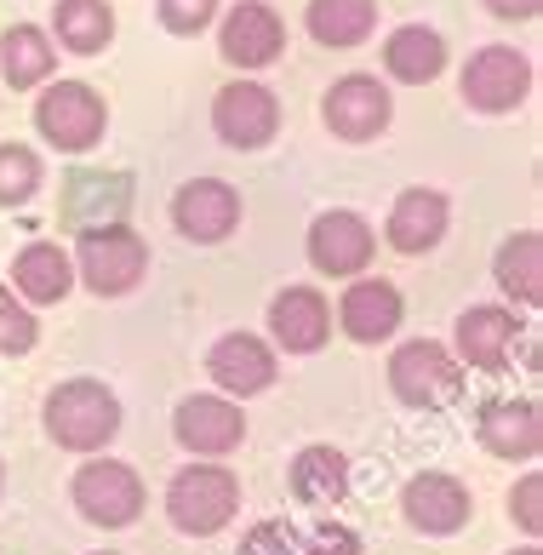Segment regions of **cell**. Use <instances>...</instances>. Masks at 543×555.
Returning a JSON list of instances; mask_svg holds the SVG:
<instances>
[{
    "mask_svg": "<svg viewBox=\"0 0 543 555\" xmlns=\"http://www.w3.org/2000/svg\"><path fill=\"white\" fill-rule=\"evenodd\" d=\"M40 418H47V436L64 452H103L120 436V424H127L120 396L103 378H64V384H52Z\"/></svg>",
    "mask_w": 543,
    "mask_h": 555,
    "instance_id": "6da1fadb",
    "label": "cell"
},
{
    "mask_svg": "<svg viewBox=\"0 0 543 555\" xmlns=\"http://www.w3.org/2000/svg\"><path fill=\"white\" fill-rule=\"evenodd\" d=\"M75 281L98 298H127L150 275V241H143L132 223H87L75 241Z\"/></svg>",
    "mask_w": 543,
    "mask_h": 555,
    "instance_id": "7a4b0ae2",
    "label": "cell"
},
{
    "mask_svg": "<svg viewBox=\"0 0 543 555\" xmlns=\"http://www.w3.org/2000/svg\"><path fill=\"white\" fill-rule=\"evenodd\" d=\"M241 516V476L229 464H183L166 481V521L183 539H218Z\"/></svg>",
    "mask_w": 543,
    "mask_h": 555,
    "instance_id": "3957f363",
    "label": "cell"
},
{
    "mask_svg": "<svg viewBox=\"0 0 543 555\" xmlns=\"http://www.w3.org/2000/svg\"><path fill=\"white\" fill-rule=\"evenodd\" d=\"M35 132L40 143H52L64 155H87L109 132V104L87 80H47L35 98Z\"/></svg>",
    "mask_w": 543,
    "mask_h": 555,
    "instance_id": "277c9868",
    "label": "cell"
},
{
    "mask_svg": "<svg viewBox=\"0 0 543 555\" xmlns=\"http://www.w3.org/2000/svg\"><path fill=\"white\" fill-rule=\"evenodd\" d=\"M389 389L412 413H441V406H452L464 396V366H457V356L447 344L412 338L389 356Z\"/></svg>",
    "mask_w": 543,
    "mask_h": 555,
    "instance_id": "5b68a950",
    "label": "cell"
},
{
    "mask_svg": "<svg viewBox=\"0 0 543 555\" xmlns=\"http://www.w3.org/2000/svg\"><path fill=\"white\" fill-rule=\"evenodd\" d=\"M143 499H150V492H143V476L120 459H92V464H80L75 481H69V504L103 532L132 527L143 516Z\"/></svg>",
    "mask_w": 543,
    "mask_h": 555,
    "instance_id": "8992f818",
    "label": "cell"
},
{
    "mask_svg": "<svg viewBox=\"0 0 543 555\" xmlns=\"http://www.w3.org/2000/svg\"><path fill=\"white\" fill-rule=\"evenodd\" d=\"M457 92H464V104L475 115H509L532 92V57L520 47H480L469 52L464 75H457Z\"/></svg>",
    "mask_w": 543,
    "mask_h": 555,
    "instance_id": "52a82bcc",
    "label": "cell"
},
{
    "mask_svg": "<svg viewBox=\"0 0 543 555\" xmlns=\"http://www.w3.org/2000/svg\"><path fill=\"white\" fill-rule=\"evenodd\" d=\"M321 120L338 143H372L389 132L395 98L378 75H338L321 98Z\"/></svg>",
    "mask_w": 543,
    "mask_h": 555,
    "instance_id": "ba28073f",
    "label": "cell"
},
{
    "mask_svg": "<svg viewBox=\"0 0 543 555\" xmlns=\"http://www.w3.org/2000/svg\"><path fill=\"white\" fill-rule=\"evenodd\" d=\"M212 132L229 150H263L281 132V98L263 80H229L212 98Z\"/></svg>",
    "mask_w": 543,
    "mask_h": 555,
    "instance_id": "9c48e42d",
    "label": "cell"
},
{
    "mask_svg": "<svg viewBox=\"0 0 543 555\" xmlns=\"http://www.w3.org/2000/svg\"><path fill=\"white\" fill-rule=\"evenodd\" d=\"M206 373H212L218 396L253 401V396H263V389H275L281 356H275V344L258 338V333H223L212 349H206Z\"/></svg>",
    "mask_w": 543,
    "mask_h": 555,
    "instance_id": "30bf717a",
    "label": "cell"
},
{
    "mask_svg": "<svg viewBox=\"0 0 543 555\" xmlns=\"http://www.w3.org/2000/svg\"><path fill=\"white\" fill-rule=\"evenodd\" d=\"M172 436L190 459H229L246 441V413L229 396H183L172 406Z\"/></svg>",
    "mask_w": 543,
    "mask_h": 555,
    "instance_id": "8fae6325",
    "label": "cell"
},
{
    "mask_svg": "<svg viewBox=\"0 0 543 555\" xmlns=\"http://www.w3.org/2000/svg\"><path fill=\"white\" fill-rule=\"evenodd\" d=\"M401 516L412 532H424V539H452V532H464L469 516H475V492L447 476V469H424V476H412L401 487Z\"/></svg>",
    "mask_w": 543,
    "mask_h": 555,
    "instance_id": "7c38bea8",
    "label": "cell"
},
{
    "mask_svg": "<svg viewBox=\"0 0 543 555\" xmlns=\"http://www.w3.org/2000/svg\"><path fill=\"white\" fill-rule=\"evenodd\" d=\"M372 253H378V235H372V223L361 212L332 207V212H315V223H309V263L332 281L366 275Z\"/></svg>",
    "mask_w": 543,
    "mask_h": 555,
    "instance_id": "4fadbf2b",
    "label": "cell"
},
{
    "mask_svg": "<svg viewBox=\"0 0 543 555\" xmlns=\"http://www.w3.org/2000/svg\"><path fill=\"white\" fill-rule=\"evenodd\" d=\"M241 212H246V201H241L235 183H223V178H190L172 195V223H178V235L195 241V246L229 241L241 230Z\"/></svg>",
    "mask_w": 543,
    "mask_h": 555,
    "instance_id": "5bb4252c",
    "label": "cell"
},
{
    "mask_svg": "<svg viewBox=\"0 0 543 555\" xmlns=\"http://www.w3.org/2000/svg\"><path fill=\"white\" fill-rule=\"evenodd\" d=\"M332 338V304L321 286H281L269 298V344L286 356H321Z\"/></svg>",
    "mask_w": 543,
    "mask_h": 555,
    "instance_id": "9a60e30c",
    "label": "cell"
},
{
    "mask_svg": "<svg viewBox=\"0 0 543 555\" xmlns=\"http://www.w3.org/2000/svg\"><path fill=\"white\" fill-rule=\"evenodd\" d=\"M520 338V321L509 304H469L464 315L452 321V356L457 366H475V373H504L509 349Z\"/></svg>",
    "mask_w": 543,
    "mask_h": 555,
    "instance_id": "2e32d148",
    "label": "cell"
},
{
    "mask_svg": "<svg viewBox=\"0 0 543 555\" xmlns=\"http://www.w3.org/2000/svg\"><path fill=\"white\" fill-rule=\"evenodd\" d=\"M218 52H223V64H235V69H269L286 52L281 12L263 7V0H241V7H229L223 24H218Z\"/></svg>",
    "mask_w": 543,
    "mask_h": 555,
    "instance_id": "e0dca14e",
    "label": "cell"
},
{
    "mask_svg": "<svg viewBox=\"0 0 543 555\" xmlns=\"http://www.w3.org/2000/svg\"><path fill=\"white\" fill-rule=\"evenodd\" d=\"M475 441L504 464H532L538 447H543V413L532 396H497L480 406L475 418Z\"/></svg>",
    "mask_w": 543,
    "mask_h": 555,
    "instance_id": "ac0fdd59",
    "label": "cell"
},
{
    "mask_svg": "<svg viewBox=\"0 0 543 555\" xmlns=\"http://www.w3.org/2000/svg\"><path fill=\"white\" fill-rule=\"evenodd\" d=\"M447 223H452V201L429 183H412V190L395 195V207L384 218V241L406 258H424L447 241Z\"/></svg>",
    "mask_w": 543,
    "mask_h": 555,
    "instance_id": "d6986e66",
    "label": "cell"
},
{
    "mask_svg": "<svg viewBox=\"0 0 543 555\" xmlns=\"http://www.w3.org/2000/svg\"><path fill=\"white\" fill-rule=\"evenodd\" d=\"M401 315H406V298H401V286L384 281V275H354L344 286V298H338V326H344V338H354V344L395 338Z\"/></svg>",
    "mask_w": 543,
    "mask_h": 555,
    "instance_id": "ffe728a7",
    "label": "cell"
},
{
    "mask_svg": "<svg viewBox=\"0 0 543 555\" xmlns=\"http://www.w3.org/2000/svg\"><path fill=\"white\" fill-rule=\"evenodd\" d=\"M286 487H292V499L309 504V509H332V504H344L349 499V459L332 441H309L292 452V464H286Z\"/></svg>",
    "mask_w": 543,
    "mask_h": 555,
    "instance_id": "44dd1931",
    "label": "cell"
},
{
    "mask_svg": "<svg viewBox=\"0 0 543 555\" xmlns=\"http://www.w3.org/2000/svg\"><path fill=\"white\" fill-rule=\"evenodd\" d=\"M12 293L29 304V310H47V304H64L75 293V263L57 241H29L24 253L12 258Z\"/></svg>",
    "mask_w": 543,
    "mask_h": 555,
    "instance_id": "7402d4cb",
    "label": "cell"
},
{
    "mask_svg": "<svg viewBox=\"0 0 543 555\" xmlns=\"http://www.w3.org/2000/svg\"><path fill=\"white\" fill-rule=\"evenodd\" d=\"M384 75L401 80V87H429V80L447 75V40L429 24H401L384 40Z\"/></svg>",
    "mask_w": 543,
    "mask_h": 555,
    "instance_id": "603a6c76",
    "label": "cell"
},
{
    "mask_svg": "<svg viewBox=\"0 0 543 555\" xmlns=\"http://www.w3.org/2000/svg\"><path fill=\"white\" fill-rule=\"evenodd\" d=\"M492 281L504 286V298L520 310L543 304V235L538 230H515L504 235V246L492 253Z\"/></svg>",
    "mask_w": 543,
    "mask_h": 555,
    "instance_id": "cb8c5ba5",
    "label": "cell"
},
{
    "mask_svg": "<svg viewBox=\"0 0 543 555\" xmlns=\"http://www.w3.org/2000/svg\"><path fill=\"white\" fill-rule=\"evenodd\" d=\"M57 69V47L40 24H12L0 35V80L12 92H29V87H47Z\"/></svg>",
    "mask_w": 543,
    "mask_h": 555,
    "instance_id": "d4e9b609",
    "label": "cell"
},
{
    "mask_svg": "<svg viewBox=\"0 0 543 555\" xmlns=\"http://www.w3.org/2000/svg\"><path fill=\"white\" fill-rule=\"evenodd\" d=\"M115 40V7L109 0H57L52 7V47L75 57H98Z\"/></svg>",
    "mask_w": 543,
    "mask_h": 555,
    "instance_id": "484cf974",
    "label": "cell"
},
{
    "mask_svg": "<svg viewBox=\"0 0 543 555\" xmlns=\"http://www.w3.org/2000/svg\"><path fill=\"white\" fill-rule=\"evenodd\" d=\"M309 35L332 52H349V47H366L372 29H378V0H309L303 12Z\"/></svg>",
    "mask_w": 543,
    "mask_h": 555,
    "instance_id": "4316f807",
    "label": "cell"
},
{
    "mask_svg": "<svg viewBox=\"0 0 543 555\" xmlns=\"http://www.w3.org/2000/svg\"><path fill=\"white\" fill-rule=\"evenodd\" d=\"M40 178H47V167L29 143H0V207H29Z\"/></svg>",
    "mask_w": 543,
    "mask_h": 555,
    "instance_id": "83f0119b",
    "label": "cell"
},
{
    "mask_svg": "<svg viewBox=\"0 0 543 555\" xmlns=\"http://www.w3.org/2000/svg\"><path fill=\"white\" fill-rule=\"evenodd\" d=\"M40 344V321L12 286H0V356H29Z\"/></svg>",
    "mask_w": 543,
    "mask_h": 555,
    "instance_id": "f1b7e54d",
    "label": "cell"
},
{
    "mask_svg": "<svg viewBox=\"0 0 543 555\" xmlns=\"http://www.w3.org/2000/svg\"><path fill=\"white\" fill-rule=\"evenodd\" d=\"M223 0H155V17H160V29L166 35H201V29H212V17H218Z\"/></svg>",
    "mask_w": 543,
    "mask_h": 555,
    "instance_id": "f546056e",
    "label": "cell"
},
{
    "mask_svg": "<svg viewBox=\"0 0 543 555\" xmlns=\"http://www.w3.org/2000/svg\"><path fill=\"white\" fill-rule=\"evenodd\" d=\"M241 555H303V532L292 521H281V516L253 521L246 539H241Z\"/></svg>",
    "mask_w": 543,
    "mask_h": 555,
    "instance_id": "4dcf8cb0",
    "label": "cell"
},
{
    "mask_svg": "<svg viewBox=\"0 0 543 555\" xmlns=\"http://www.w3.org/2000/svg\"><path fill=\"white\" fill-rule=\"evenodd\" d=\"M303 555H366V544H361V532H354L349 521L321 516L315 527L303 532Z\"/></svg>",
    "mask_w": 543,
    "mask_h": 555,
    "instance_id": "1f68e13d",
    "label": "cell"
},
{
    "mask_svg": "<svg viewBox=\"0 0 543 555\" xmlns=\"http://www.w3.org/2000/svg\"><path fill=\"white\" fill-rule=\"evenodd\" d=\"M509 521L538 544V532H543V476L538 469H527V476L509 487Z\"/></svg>",
    "mask_w": 543,
    "mask_h": 555,
    "instance_id": "d6a6232c",
    "label": "cell"
},
{
    "mask_svg": "<svg viewBox=\"0 0 543 555\" xmlns=\"http://www.w3.org/2000/svg\"><path fill=\"white\" fill-rule=\"evenodd\" d=\"M492 17H504V24H532V17L543 12V0H487Z\"/></svg>",
    "mask_w": 543,
    "mask_h": 555,
    "instance_id": "836d02e7",
    "label": "cell"
},
{
    "mask_svg": "<svg viewBox=\"0 0 543 555\" xmlns=\"http://www.w3.org/2000/svg\"><path fill=\"white\" fill-rule=\"evenodd\" d=\"M509 555H543L538 544H520V550H509Z\"/></svg>",
    "mask_w": 543,
    "mask_h": 555,
    "instance_id": "e575fe53",
    "label": "cell"
},
{
    "mask_svg": "<svg viewBox=\"0 0 543 555\" xmlns=\"http://www.w3.org/2000/svg\"><path fill=\"white\" fill-rule=\"evenodd\" d=\"M0 492H7V459H0Z\"/></svg>",
    "mask_w": 543,
    "mask_h": 555,
    "instance_id": "d590c367",
    "label": "cell"
},
{
    "mask_svg": "<svg viewBox=\"0 0 543 555\" xmlns=\"http://www.w3.org/2000/svg\"><path fill=\"white\" fill-rule=\"evenodd\" d=\"M98 555H115V550H98Z\"/></svg>",
    "mask_w": 543,
    "mask_h": 555,
    "instance_id": "8d00e7d4",
    "label": "cell"
}]
</instances>
